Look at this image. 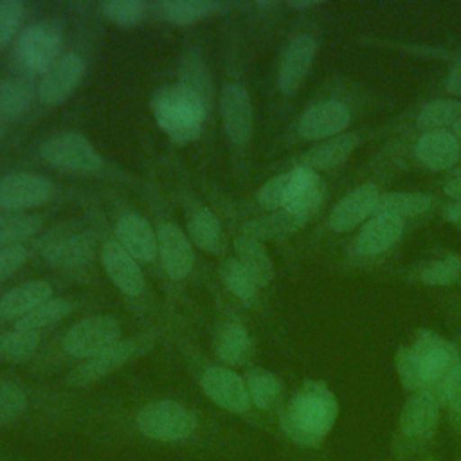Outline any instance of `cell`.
I'll return each instance as SVG.
<instances>
[{
	"label": "cell",
	"mask_w": 461,
	"mask_h": 461,
	"mask_svg": "<svg viewBox=\"0 0 461 461\" xmlns=\"http://www.w3.org/2000/svg\"><path fill=\"white\" fill-rule=\"evenodd\" d=\"M40 335L34 331L9 330L0 333V358L11 364H20L29 360L38 349Z\"/></svg>",
	"instance_id": "38"
},
{
	"label": "cell",
	"mask_w": 461,
	"mask_h": 461,
	"mask_svg": "<svg viewBox=\"0 0 461 461\" xmlns=\"http://www.w3.org/2000/svg\"><path fill=\"white\" fill-rule=\"evenodd\" d=\"M34 97V86L23 77H5L0 81V113L9 119L23 115Z\"/></svg>",
	"instance_id": "36"
},
{
	"label": "cell",
	"mask_w": 461,
	"mask_h": 461,
	"mask_svg": "<svg viewBox=\"0 0 461 461\" xmlns=\"http://www.w3.org/2000/svg\"><path fill=\"white\" fill-rule=\"evenodd\" d=\"M148 2L144 0H104L99 4L101 14L117 27H133L148 13Z\"/></svg>",
	"instance_id": "40"
},
{
	"label": "cell",
	"mask_w": 461,
	"mask_h": 461,
	"mask_svg": "<svg viewBox=\"0 0 461 461\" xmlns=\"http://www.w3.org/2000/svg\"><path fill=\"white\" fill-rule=\"evenodd\" d=\"M121 340V324L110 315H88L72 324L63 337V349L76 358H92Z\"/></svg>",
	"instance_id": "7"
},
{
	"label": "cell",
	"mask_w": 461,
	"mask_h": 461,
	"mask_svg": "<svg viewBox=\"0 0 461 461\" xmlns=\"http://www.w3.org/2000/svg\"><path fill=\"white\" fill-rule=\"evenodd\" d=\"M394 364H396V373L400 378V384L409 389V391H427V380L425 375L421 371V366L412 351V348H398L396 357H394Z\"/></svg>",
	"instance_id": "42"
},
{
	"label": "cell",
	"mask_w": 461,
	"mask_h": 461,
	"mask_svg": "<svg viewBox=\"0 0 461 461\" xmlns=\"http://www.w3.org/2000/svg\"><path fill=\"white\" fill-rule=\"evenodd\" d=\"M351 122V112L339 101H324L306 108L297 122V131L303 139L319 140L344 133Z\"/></svg>",
	"instance_id": "15"
},
{
	"label": "cell",
	"mask_w": 461,
	"mask_h": 461,
	"mask_svg": "<svg viewBox=\"0 0 461 461\" xmlns=\"http://www.w3.org/2000/svg\"><path fill=\"white\" fill-rule=\"evenodd\" d=\"M185 221L187 238L193 245L211 254L218 252L221 243V227L216 214L209 207L193 202L185 211Z\"/></svg>",
	"instance_id": "26"
},
{
	"label": "cell",
	"mask_w": 461,
	"mask_h": 461,
	"mask_svg": "<svg viewBox=\"0 0 461 461\" xmlns=\"http://www.w3.org/2000/svg\"><path fill=\"white\" fill-rule=\"evenodd\" d=\"M445 88L454 95H461V56L452 65V68L445 79Z\"/></svg>",
	"instance_id": "48"
},
{
	"label": "cell",
	"mask_w": 461,
	"mask_h": 461,
	"mask_svg": "<svg viewBox=\"0 0 461 461\" xmlns=\"http://www.w3.org/2000/svg\"><path fill=\"white\" fill-rule=\"evenodd\" d=\"M214 353L227 366H241L252 355V339L238 322H223L214 333Z\"/></svg>",
	"instance_id": "27"
},
{
	"label": "cell",
	"mask_w": 461,
	"mask_h": 461,
	"mask_svg": "<svg viewBox=\"0 0 461 461\" xmlns=\"http://www.w3.org/2000/svg\"><path fill=\"white\" fill-rule=\"evenodd\" d=\"M220 115L229 140L245 146L252 139L254 104L247 88L240 83H227L220 95Z\"/></svg>",
	"instance_id": "10"
},
{
	"label": "cell",
	"mask_w": 461,
	"mask_h": 461,
	"mask_svg": "<svg viewBox=\"0 0 461 461\" xmlns=\"http://www.w3.org/2000/svg\"><path fill=\"white\" fill-rule=\"evenodd\" d=\"M220 279L227 286V290L240 299L243 304L252 306L258 303L259 286L252 279V276L245 270V267L236 259L229 258L220 265Z\"/></svg>",
	"instance_id": "33"
},
{
	"label": "cell",
	"mask_w": 461,
	"mask_h": 461,
	"mask_svg": "<svg viewBox=\"0 0 461 461\" xmlns=\"http://www.w3.org/2000/svg\"><path fill=\"white\" fill-rule=\"evenodd\" d=\"M380 191L375 184H362L342 196L330 212L328 223L335 232H346L360 225L366 218L375 216Z\"/></svg>",
	"instance_id": "16"
},
{
	"label": "cell",
	"mask_w": 461,
	"mask_h": 461,
	"mask_svg": "<svg viewBox=\"0 0 461 461\" xmlns=\"http://www.w3.org/2000/svg\"><path fill=\"white\" fill-rule=\"evenodd\" d=\"M25 16V4L20 0L0 2V52L11 43Z\"/></svg>",
	"instance_id": "45"
},
{
	"label": "cell",
	"mask_w": 461,
	"mask_h": 461,
	"mask_svg": "<svg viewBox=\"0 0 461 461\" xmlns=\"http://www.w3.org/2000/svg\"><path fill=\"white\" fill-rule=\"evenodd\" d=\"M117 243L139 263H149L158 254L157 232L137 212H124L115 223Z\"/></svg>",
	"instance_id": "18"
},
{
	"label": "cell",
	"mask_w": 461,
	"mask_h": 461,
	"mask_svg": "<svg viewBox=\"0 0 461 461\" xmlns=\"http://www.w3.org/2000/svg\"><path fill=\"white\" fill-rule=\"evenodd\" d=\"M452 128H454V135L461 139V119H459V121H457V122H456Z\"/></svg>",
	"instance_id": "52"
},
{
	"label": "cell",
	"mask_w": 461,
	"mask_h": 461,
	"mask_svg": "<svg viewBox=\"0 0 461 461\" xmlns=\"http://www.w3.org/2000/svg\"><path fill=\"white\" fill-rule=\"evenodd\" d=\"M101 263L112 283L122 294L135 297L144 290L146 281L139 263L117 241L112 240L103 245Z\"/></svg>",
	"instance_id": "20"
},
{
	"label": "cell",
	"mask_w": 461,
	"mask_h": 461,
	"mask_svg": "<svg viewBox=\"0 0 461 461\" xmlns=\"http://www.w3.org/2000/svg\"><path fill=\"white\" fill-rule=\"evenodd\" d=\"M72 308H74V303L70 299L50 297L49 301H45L43 304L34 308L31 313L18 319L14 328L23 330V331L38 333L40 330L59 322L63 317H67L72 312Z\"/></svg>",
	"instance_id": "37"
},
{
	"label": "cell",
	"mask_w": 461,
	"mask_h": 461,
	"mask_svg": "<svg viewBox=\"0 0 461 461\" xmlns=\"http://www.w3.org/2000/svg\"><path fill=\"white\" fill-rule=\"evenodd\" d=\"M420 281L430 286H447L461 281V256L450 254L441 259L427 263L420 274Z\"/></svg>",
	"instance_id": "41"
},
{
	"label": "cell",
	"mask_w": 461,
	"mask_h": 461,
	"mask_svg": "<svg viewBox=\"0 0 461 461\" xmlns=\"http://www.w3.org/2000/svg\"><path fill=\"white\" fill-rule=\"evenodd\" d=\"M43 220L38 214L9 212L0 216V250L23 247L32 236L41 230Z\"/></svg>",
	"instance_id": "32"
},
{
	"label": "cell",
	"mask_w": 461,
	"mask_h": 461,
	"mask_svg": "<svg viewBox=\"0 0 461 461\" xmlns=\"http://www.w3.org/2000/svg\"><path fill=\"white\" fill-rule=\"evenodd\" d=\"M202 391L229 412H245L250 407L245 380L229 367L209 366L200 376Z\"/></svg>",
	"instance_id": "13"
},
{
	"label": "cell",
	"mask_w": 461,
	"mask_h": 461,
	"mask_svg": "<svg viewBox=\"0 0 461 461\" xmlns=\"http://www.w3.org/2000/svg\"><path fill=\"white\" fill-rule=\"evenodd\" d=\"M324 196L326 185L321 175L299 166L292 169V184L283 209L295 214L303 221H308L321 209Z\"/></svg>",
	"instance_id": "17"
},
{
	"label": "cell",
	"mask_w": 461,
	"mask_h": 461,
	"mask_svg": "<svg viewBox=\"0 0 461 461\" xmlns=\"http://www.w3.org/2000/svg\"><path fill=\"white\" fill-rule=\"evenodd\" d=\"M245 385L250 403L258 409H270L277 403L283 385L279 378L263 367H252L245 373Z\"/></svg>",
	"instance_id": "34"
},
{
	"label": "cell",
	"mask_w": 461,
	"mask_h": 461,
	"mask_svg": "<svg viewBox=\"0 0 461 461\" xmlns=\"http://www.w3.org/2000/svg\"><path fill=\"white\" fill-rule=\"evenodd\" d=\"M461 119V103L456 99H434L418 113V126L434 131L454 126Z\"/></svg>",
	"instance_id": "39"
},
{
	"label": "cell",
	"mask_w": 461,
	"mask_h": 461,
	"mask_svg": "<svg viewBox=\"0 0 461 461\" xmlns=\"http://www.w3.org/2000/svg\"><path fill=\"white\" fill-rule=\"evenodd\" d=\"M434 396L441 398L454 412L461 414V358L447 373Z\"/></svg>",
	"instance_id": "46"
},
{
	"label": "cell",
	"mask_w": 461,
	"mask_h": 461,
	"mask_svg": "<svg viewBox=\"0 0 461 461\" xmlns=\"http://www.w3.org/2000/svg\"><path fill=\"white\" fill-rule=\"evenodd\" d=\"M54 185L47 176L32 173H9L0 178V209L25 211L43 205L52 196Z\"/></svg>",
	"instance_id": "11"
},
{
	"label": "cell",
	"mask_w": 461,
	"mask_h": 461,
	"mask_svg": "<svg viewBox=\"0 0 461 461\" xmlns=\"http://www.w3.org/2000/svg\"><path fill=\"white\" fill-rule=\"evenodd\" d=\"M40 155L52 167L77 175H95L104 167L101 153L77 131L52 133L41 142Z\"/></svg>",
	"instance_id": "3"
},
{
	"label": "cell",
	"mask_w": 461,
	"mask_h": 461,
	"mask_svg": "<svg viewBox=\"0 0 461 461\" xmlns=\"http://www.w3.org/2000/svg\"><path fill=\"white\" fill-rule=\"evenodd\" d=\"M339 414L337 398L324 382L308 380L281 412L283 432L299 447H319Z\"/></svg>",
	"instance_id": "1"
},
{
	"label": "cell",
	"mask_w": 461,
	"mask_h": 461,
	"mask_svg": "<svg viewBox=\"0 0 461 461\" xmlns=\"http://www.w3.org/2000/svg\"><path fill=\"white\" fill-rule=\"evenodd\" d=\"M25 261H27L25 247L0 250V281L7 279L11 274H14Z\"/></svg>",
	"instance_id": "47"
},
{
	"label": "cell",
	"mask_w": 461,
	"mask_h": 461,
	"mask_svg": "<svg viewBox=\"0 0 461 461\" xmlns=\"http://www.w3.org/2000/svg\"><path fill=\"white\" fill-rule=\"evenodd\" d=\"M158 256L171 279H184L193 268L194 252L187 234L175 223H162L157 230Z\"/></svg>",
	"instance_id": "19"
},
{
	"label": "cell",
	"mask_w": 461,
	"mask_h": 461,
	"mask_svg": "<svg viewBox=\"0 0 461 461\" xmlns=\"http://www.w3.org/2000/svg\"><path fill=\"white\" fill-rule=\"evenodd\" d=\"M432 198L425 193H411V191H393L380 194L376 212L375 214H394L398 218L418 216L430 209Z\"/></svg>",
	"instance_id": "35"
},
{
	"label": "cell",
	"mask_w": 461,
	"mask_h": 461,
	"mask_svg": "<svg viewBox=\"0 0 461 461\" xmlns=\"http://www.w3.org/2000/svg\"><path fill=\"white\" fill-rule=\"evenodd\" d=\"M412 351L425 375L427 391L436 394L447 373L461 358V351L452 342H448L445 337L432 330H420L416 333Z\"/></svg>",
	"instance_id": "8"
},
{
	"label": "cell",
	"mask_w": 461,
	"mask_h": 461,
	"mask_svg": "<svg viewBox=\"0 0 461 461\" xmlns=\"http://www.w3.org/2000/svg\"><path fill=\"white\" fill-rule=\"evenodd\" d=\"M290 184H292V171L272 176L259 187V191L256 194L258 203L268 211L283 209L286 203V198H288Z\"/></svg>",
	"instance_id": "43"
},
{
	"label": "cell",
	"mask_w": 461,
	"mask_h": 461,
	"mask_svg": "<svg viewBox=\"0 0 461 461\" xmlns=\"http://www.w3.org/2000/svg\"><path fill=\"white\" fill-rule=\"evenodd\" d=\"M445 193L454 200H461V176L452 178L450 182H447L445 184Z\"/></svg>",
	"instance_id": "50"
},
{
	"label": "cell",
	"mask_w": 461,
	"mask_h": 461,
	"mask_svg": "<svg viewBox=\"0 0 461 461\" xmlns=\"http://www.w3.org/2000/svg\"><path fill=\"white\" fill-rule=\"evenodd\" d=\"M306 221L297 218L295 214L288 212L286 209L274 211L270 214H265L261 218L250 220L243 223L241 236L252 238L256 241H267V240H281L290 234H294L299 227H303Z\"/></svg>",
	"instance_id": "29"
},
{
	"label": "cell",
	"mask_w": 461,
	"mask_h": 461,
	"mask_svg": "<svg viewBox=\"0 0 461 461\" xmlns=\"http://www.w3.org/2000/svg\"><path fill=\"white\" fill-rule=\"evenodd\" d=\"M149 108L157 124L176 144H187L200 137L207 110L178 83L157 88Z\"/></svg>",
	"instance_id": "2"
},
{
	"label": "cell",
	"mask_w": 461,
	"mask_h": 461,
	"mask_svg": "<svg viewBox=\"0 0 461 461\" xmlns=\"http://www.w3.org/2000/svg\"><path fill=\"white\" fill-rule=\"evenodd\" d=\"M178 85L182 88H185L189 94H193L209 113V110L212 106V99H214L212 81H211V74H209L203 59L194 50L184 54L180 59Z\"/></svg>",
	"instance_id": "28"
},
{
	"label": "cell",
	"mask_w": 461,
	"mask_h": 461,
	"mask_svg": "<svg viewBox=\"0 0 461 461\" xmlns=\"http://www.w3.org/2000/svg\"><path fill=\"white\" fill-rule=\"evenodd\" d=\"M234 250L238 256L236 259L245 267L258 286H267L274 279V265L261 241L240 234L234 240Z\"/></svg>",
	"instance_id": "31"
},
{
	"label": "cell",
	"mask_w": 461,
	"mask_h": 461,
	"mask_svg": "<svg viewBox=\"0 0 461 461\" xmlns=\"http://www.w3.org/2000/svg\"><path fill=\"white\" fill-rule=\"evenodd\" d=\"M438 423V400L429 391H416L400 414L402 432L409 438H427Z\"/></svg>",
	"instance_id": "21"
},
{
	"label": "cell",
	"mask_w": 461,
	"mask_h": 461,
	"mask_svg": "<svg viewBox=\"0 0 461 461\" xmlns=\"http://www.w3.org/2000/svg\"><path fill=\"white\" fill-rule=\"evenodd\" d=\"M319 4L321 2H317V0H292V2H288V7H292V9H310V7H315Z\"/></svg>",
	"instance_id": "51"
},
{
	"label": "cell",
	"mask_w": 461,
	"mask_h": 461,
	"mask_svg": "<svg viewBox=\"0 0 461 461\" xmlns=\"http://www.w3.org/2000/svg\"><path fill=\"white\" fill-rule=\"evenodd\" d=\"M315 50L317 41L308 32L297 34L288 41L277 68V88L281 94H294L303 85L313 63Z\"/></svg>",
	"instance_id": "14"
},
{
	"label": "cell",
	"mask_w": 461,
	"mask_h": 461,
	"mask_svg": "<svg viewBox=\"0 0 461 461\" xmlns=\"http://www.w3.org/2000/svg\"><path fill=\"white\" fill-rule=\"evenodd\" d=\"M52 295L50 283L43 279H34L22 283L11 288L0 299V317L2 319H22L23 315L31 313L34 308L49 301Z\"/></svg>",
	"instance_id": "24"
},
{
	"label": "cell",
	"mask_w": 461,
	"mask_h": 461,
	"mask_svg": "<svg viewBox=\"0 0 461 461\" xmlns=\"http://www.w3.org/2000/svg\"><path fill=\"white\" fill-rule=\"evenodd\" d=\"M358 142H360V139L353 131L335 135L331 139H326V140L312 146L308 151H304L299 166L312 169V171L331 169V167L346 162V158H349V155L355 151Z\"/></svg>",
	"instance_id": "23"
},
{
	"label": "cell",
	"mask_w": 461,
	"mask_h": 461,
	"mask_svg": "<svg viewBox=\"0 0 461 461\" xmlns=\"http://www.w3.org/2000/svg\"><path fill=\"white\" fill-rule=\"evenodd\" d=\"M94 241L86 232L61 225L49 232L41 241L43 259L59 268H77L90 261Z\"/></svg>",
	"instance_id": "9"
},
{
	"label": "cell",
	"mask_w": 461,
	"mask_h": 461,
	"mask_svg": "<svg viewBox=\"0 0 461 461\" xmlns=\"http://www.w3.org/2000/svg\"><path fill=\"white\" fill-rule=\"evenodd\" d=\"M443 214L447 220H450L452 223L459 225L461 229V200H456L452 203H448L445 209H443Z\"/></svg>",
	"instance_id": "49"
},
{
	"label": "cell",
	"mask_w": 461,
	"mask_h": 461,
	"mask_svg": "<svg viewBox=\"0 0 461 461\" xmlns=\"http://www.w3.org/2000/svg\"><path fill=\"white\" fill-rule=\"evenodd\" d=\"M86 72V63L79 54H63L40 79L38 99L47 106L61 104L79 86Z\"/></svg>",
	"instance_id": "12"
},
{
	"label": "cell",
	"mask_w": 461,
	"mask_h": 461,
	"mask_svg": "<svg viewBox=\"0 0 461 461\" xmlns=\"http://www.w3.org/2000/svg\"><path fill=\"white\" fill-rule=\"evenodd\" d=\"M2 133H4V131H2V126H0V140H2Z\"/></svg>",
	"instance_id": "53"
},
{
	"label": "cell",
	"mask_w": 461,
	"mask_h": 461,
	"mask_svg": "<svg viewBox=\"0 0 461 461\" xmlns=\"http://www.w3.org/2000/svg\"><path fill=\"white\" fill-rule=\"evenodd\" d=\"M61 27L52 20H43L27 27L18 36L14 56L23 70L45 74L61 58Z\"/></svg>",
	"instance_id": "5"
},
{
	"label": "cell",
	"mask_w": 461,
	"mask_h": 461,
	"mask_svg": "<svg viewBox=\"0 0 461 461\" xmlns=\"http://www.w3.org/2000/svg\"><path fill=\"white\" fill-rule=\"evenodd\" d=\"M459 155L457 140L445 130L425 131L416 142V157L429 169L441 171L450 167Z\"/></svg>",
	"instance_id": "25"
},
{
	"label": "cell",
	"mask_w": 461,
	"mask_h": 461,
	"mask_svg": "<svg viewBox=\"0 0 461 461\" xmlns=\"http://www.w3.org/2000/svg\"><path fill=\"white\" fill-rule=\"evenodd\" d=\"M403 232V220L394 214H375L357 236V250L362 256H376L391 249Z\"/></svg>",
	"instance_id": "22"
},
{
	"label": "cell",
	"mask_w": 461,
	"mask_h": 461,
	"mask_svg": "<svg viewBox=\"0 0 461 461\" xmlns=\"http://www.w3.org/2000/svg\"><path fill=\"white\" fill-rule=\"evenodd\" d=\"M153 9L173 25H191L216 14L221 4L214 0H160L153 4Z\"/></svg>",
	"instance_id": "30"
},
{
	"label": "cell",
	"mask_w": 461,
	"mask_h": 461,
	"mask_svg": "<svg viewBox=\"0 0 461 461\" xmlns=\"http://www.w3.org/2000/svg\"><path fill=\"white\" fill-rule=\"evenodd\" d=\"M139 430L157 441H180L194 434L198 420L185 405L173 400H157L146 403L137 412Z\"/></svg>",
	"instance_id": "4"
},
{
	"label": "cell",
	"mask_w": 461,
	"mask_h": 461,
	"mask_svg": "<svg viewBox=\"0 0 461 461\" xmlns=\"http://www.w3.org/2000/svg\"><path fill=\"white\" fill-rule=\"evenodd\" d=\"M27 409L25 393L13 382L0 380V427L16 420Z\"/></svg>",
	"instance_id": "44"
},
{
	"label": "cell",
	"mask_w": 461,
	"mask_h": 461,
	"mask_svg": "<svg viewBox=\"0 0 461 461\" xmlns=\"http://www.w3.org/2000/svg\"><path fill=\"white\" fill-rule=\"evenodd\" d=\"M153 344L151 335H139L131 339H121L117 344L110 346L108 349L101 351L99 355L86 358L77 367H74L68 375V384L72 387H85L90 385L110 373L117 371L124 364H128L131 358L142 355L146 349H149Z\"/></svg>",
	"instance_id": "6"
}]
</instances>
